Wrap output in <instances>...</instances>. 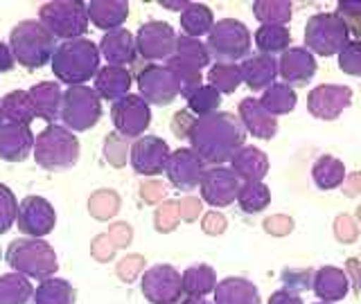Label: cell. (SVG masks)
<instances>
[{
    "label": "cell",
    "instance_id": "cell-19",
    "mask_svg": "<svg viewBox=\"0 0 361 304\" xmlns=\"http://www.w3.org/2000/svg\"><path fill=\"white\" fill-rule=\"evenodd\" d=\"M99 54L106 59V65H129L135 59V54H138V50H135V37L124 27L106 32L99 41Z\"/></svg>",
    "mask_w": 361,
    "mask_h": 304
},
{
    "label": "cell",
    "instance_id": "cell-31",
    "mask_svg": "<svg viewBox=\"0 0 361 304\" xmlns=\"http://www.w3.org/2000/svg\"><path fill=\"white\" fill-rule=\"evenodd\" d=\"M34 300V289L25 275L9 273L0 277V304H30Z\"/></svg>",
    "mask_w": 361,
    "mask_h": 304
},
{
    "label": "cell",
    "instance_id": "cell-46",
    "mask_svg": "<svg viewBox=\"0 0 361 304\" xmlns=\"http://www.w3.org/2000/svg\"><path fill=\"white\" fill-rule=\"evenodd\" d=\"M14 63L16 59H14V54H11L9 45L0 43V72H9L11 68H14Z\"/></svg>",
    "mask_w": 361,
    "mask_h": 304
},
{
    "label": "cell",
    "instance_id": "cell-38",
    "mask_svg": "<svg viewBox=\"0 0 361 304\" xmlns=\"http://www.w3.org/2000/svg\"><path fill=\"white\" fill-rule=\"evenodd\" d=\"M188 104L190 108L197 113V115L206 118V115H212L214 108H217L221 104V93L217 88L212 86H199L195 93L188 95Z\"/></svg>",
    "mask_w": 361,
    "mask_h": 304
},
{
    "label": "cell",
    "instance_id": "cell-18",
    "mask_svg": "<svg viewBox=\"0 0 361 304\" xmlns=\"http://www.w3.org/2000/svg\"><path fill=\"white\" fill-rule=\"evenodd\" d=\"M210 63V54L206 43H201V39H190V37H176V48L174 54L167 59V68L172 70H190L199 72L201 68H206Z\"/></svg>",
    "mask_w": 361,
    "mask_h": 304
},
{
    "label": "cell",
    "instance_id": "cell-24",
    "mask_svg": "<svg viewBox=\"0 0 361 304\" xmlns=\"http://www.w3.org/2000/svg\"><path fill=\"white\" fill-rule=\"evenodd\" d=\"M129 88H131V75L127 68H116V65L99 68V72L95 77V93L102 99H109L116 104V101L129 95Z\"/></svg>",
    "mask_w": 361,
    "mask_h": 304
},
{
    "label": "cell",
    "instance_id": "cell-48",
    "mask_svg": "<svg viewBox=\"0 0 361 304\" xmlns=\"http://www.w3.org/2000/svg\"><path fill=\"white\" fill-rule=\"evenodd\" d=\"M161 5H163L165 9H174V11H180V14H183V11L190 7V0H180V3H167V0L163 3V0H161Z\"/></svg>",
    "mask_w": 361,
    "mask_h": 304
},
{
    "label": "cell",
    "instance_id": "cell-30",
    "mask_svg": "<svg viewBox=\"0 0 361 304\" xmlns=\"http://www.w3.org/2000/svg\"><path fill=\"white\" fill-rule=\"evenodd\" d=\"M314 291H316V296H319L321 300H327V302L341 300L348 293L345 275L341 273V270H336V268H323V270L316 273Z\"/></svg>",
    "mask_w": 361,
    "mask_h": 304
},
{
    "label": "cell",
    "instance_id": "cell-12",
    "mask_svg": "<svg viewBox=\"0 0 361 304\" xmlns=\"http://www.w3.org/2000/svg\"><path fill=\"white\" fill-rule=\"evenodd\" d=\"M111 118L120 135H124V138H138L149 127L152 110L140 95H127L113 104Z\"/></svg>",
    "mask_w": 361,
    "mask_h": 304
},
{
    "label": "cell",
    "instance_id": "cell-40",
    "mask_svg": "<svg viewBox=\"0 0 361 304\" xmlns=\"http://www.w3.org/2000/svg\"><path fill=\"white\" fill-rule=\"evenodd\" d=\"M214 286V277L212 270L208 266H192L190 270H185L183 275V289L190 293V296H206L208 291H212Z\"/></svg>",
    "mask_w": 361,
    "mask_h": 304
},
{
    "label": "cell",
    "instance_id": "cell-37",
    "mask_svg": "<svg viewBox=\"0 0 361 304\" xmlns=\"http://www.w3.org/2000/svg\"><path fill=\"white\" fill-rule=\"evenodd\" d=\"M210 86L217 88L219 93H233L237 86L242 84V72L240 65H228V63H214L212 70L208 72Z\"/></svg>",
    "mask_w": 361,
    "mask_h": 304
},
{
    "label": "cell",
    "instance_id": "cell-32",
    "mask_svg": "<svg viewBox=\"0 0 361 304\" xmlns=\"http://www.w3.org/2000/svg\"><path fill=\"white\" fill-rule=\"evenodd\" d=\"M253 39H255V45H257L259 52L274 56L276 52L289 50L291 34L287 27H282V25H262V27H257Z\"/></svg>",
    "mask_w": 361,
    "mask_h": 304
},
{
    "label": "cell",
    "instance_id": "cell-43",
    "mask_svg": "<svg viewBox=\"0 0 361 304\" xmlns=\"http://www.w3.org/2000/svg\"><path fill=\"white\" fill-rule=\"evenodd\" d=\"M16 214H18V203L16 196L11 194V189L0 185V234L7 232L11 225L16 221Z\"/></svg>",
    "mask_w": 361,
    "mask_h": 304
},
{
    "label": "cell",
    "instance_id": "cell-35",
    "mask_svg": "<svg viewBox=\"0 0 361 304\" xmlns=\"http://www.w3.org/2000/svg\"><path fill=\"white\" fill-rule=\"evenodd\" d=\"M233 167L237 169V174L244 176V180L255 183L267 172V156L251 146H244L240 153L233 156Z\"/></svg>",
    "mask_w": 361,
    "mask_h": 304
},
{
    "label": "cell",
    "instance_id": "cell-11",
    "mask_svg": "<svg viewBox=\"0 0 361 304\" xmlns=\"http://www.w3.org/2000/svg\"><path fill=\"white\" fill-rule=\"evenodd\" d=\"M138 90L147 104H169L180 95V84L167 65H147L138 75Z\"/></svg>",
    "mask_w": 361,
    "mask_h": 304
},
{
    "label": "cell",
    "instance_id": "cell-34",
    "mask_svg": "<svg viewBox=\"0 0 361 304\" xmlns=\"http://www.w3.org/2000/svg\"><path fill=\"white\" fill-rule=\"evenodd\" d=\"M37 304H75V289L66 279H43L34 291Z\"/></svg>",
    "mask_w": 361,
    "mask_h": 304
},
{
    "label": "cell",
    "instance_id": "cell-50",
    "mask_svg": "<svg viewBox=\"0 0 361 304\" xmlns=\"http://www.w3.org/2000/svg\"><path fill=\"white\" fill-rule=\"evenodd\" d=\"M185 304H206L203 300H190V302H185Z\"/></svg>",
    "mask_w": 361,
    "mask_h": 304
},
{
    "label": "cell",
    "instance_id": "cell-6",
    "mask_svg": "<svg viewBox=\"0 0 361 304\" xmlns=\"http://www.w3.org/2000/svg\"><path fill=\"white\" fill-rule=\"evenodd\" d=\"M34 156L43 169L50 172H61L77 163L79 158V142L66 127L50 124L37 140H34Z\"/></svg>",
    "mask_w": 361,
    "mask_h": 304
},
{
    "label": "cell",
    "instance_id": "cell-23",
    "mask_svg": "<svg viewBox=\"0 0 361 304\" xmlns=\"http://www.w3.org/2000/svg\"><path fill=\"white\" fill-rule=\"evenodd\" d=\"M88 23H93L95 27L113 32L120 30L122 23L129 16V3L127 0H90L86 3Z\"/></svg>",
    "mask_w": 361,
    "mask_h": 304
},
{
    "label": "cell",
    "instance_id": "cell-47",
    "mask_svg": "<svg viewBox=\"0 0 361 304\" xmlns=\"http://www.w3.org/2000/svg\"><path fill=\"white\" fill-rule=\"evenodd\" d=\"M269 304H302L296 296H291V293H287V291H280V293H276L274 298H271V302Z\"/></svg>",
    "mask_w": 361,
    "mask_h": 304
},
{
    "label": "cell",
    "instance_id": "cell-36",
    "mask_svg": "<svg viewBox=\"0 0 361 304\" xmlns=\"http://www.w3.org/2000/svg\"><path fill=\"white\" fill-rule=\"evenodd\" d=\"M259 104L264 106L267 113H271V115L276 118V115H282V113L293 110V106H296V93H293V88L287 84H274L264 90Z\"/></svg>",
    "mask_w": 361,
    "mask_h": 304
},
{
    "label": "cell",
    "instance_id": "cell-28",
    "mask_svg": "<svg viewBox=\"0 0 361 304\" xmlns=\"http://www.w3.org/2000/svg\"><path fill=\"white\" fill-rule=\"evenodd\" d=\"M212 27H214V14H212V9L203 3H190V7L180 14L183 37L201 39L203 34H210Z\"/></svg>",
    "mask_w": 361,
    "mask_h": 304
},
{
    "label": "cell",
    "instance_id": "cell-5",
    "mask_svg": "<svg viewBox=\"0 0 361 304\" xmlns=\"http://www.w3.org/2000/svg\"><path fill=\"white\" fill-rule=\"evenodd\" d=\"M39 23L48 30L54 39L75 41L84 39L88 30V14L86 3H73V0H56V3H45L39 9Z\"/></svg>",
    "mask_w": 361,
    "mask_h": 304
},
{
    "label": "cell",
    "instance_id": "cell-13",
    "mask_svg": "<svg viewBox=\"0 0 361 304\" xmlns=\"http://www.w3.org/2000/svg\"><path fill=\"white\" fill-rule=\"evenodd\" d=\"M20 232H25L32 239H39L54 230V208L41 196H25L18 203L16 214Z\"/></svg>",
    "mask_w": 361,
    "mask_h": 304
},
{
    "label": "cell",
    "instance_id": "cell-4",
    "mask_svg": "<svg viewBox=\"0 0 361 304\" xmlns=\"http://www.w3.org/2000/svg\"><path fill=\"white\" fill-rule=\"evenodd\" d=\"M251 43H253L251 32H248L244 23L235 18H224L214 23V27L210 30L206 48H208L210 59H214L217 63L235 65V61L248 56Z\"/></svg>",
    "mask_w": 361,
    "mask_h": 304
},
{
    "label": "cell",
    "instance_id": "cell-27",
    "mask_svg": "<svg viewBox=\"0 0 361 304\" xmlns=\"http://www.w3.org/2000/svg\"><path fill=\"white\" fill-rule=\"evenodd\" d=\"M30 97L34 101V108H37V118L54 122L56 118L61 115V99H63V93H61L59 84L41 82L39 86H34L30 90Z\"/></svg>",
    "mask_w": 361,
    "mask_h": 304
},
{
    "label": "cell",
    "instance_id": "cell-22",
    "mask_svg": "<svg viewBox=\"0 0 361 304\" xmlns=\"http://www.w3.org/2000/svg\"><path fill=\"white\" fill-rule=\"evenodd\" d=\"M350 88L345 86H319L310 95V110L316 118L332 120L350 104Z\"/></svg>",
    "mask_w": 361,
    "mask_h": 304
},
{
    "label": "cell",
    "instance_id": "cell-45",
    "mask_svg": "<svg viewBox=\"0 0 361 304\" xmlns=\"http://www.w3.org/2000/svg\"><path fill=\"white\" fill-rule=\"evenodd\" d=\"M338 9V16L343 20L348 18H361V3H350V0H341V3L336 5Z\"/></svg>",
    "mask_w": 361,
    "mask_h": 304
},
{
    "label": "cell",
    "instance_id": "cell-21",
    "mask_svg": "<svg viewBox=\"0 0 361 304\" xmlns=\"http://www.w3.org/2000/svg\"><path fill=\"white\" fill-rule=\"evenodd\" d=\"M34 146V135L27 124L7 122L0 129V156L9 163H20L30 156Z\"/></svg>",
    "mask_w": 361,
    "mask_h": 304
},
{
    "label": "cell",
    "instance_id": "cell-3",
    "mask_svg": "<svg viewBox=\"0 0 361 304\" xmlns=\"http://www.w3.org/2000/svg\"><path fill=\"white\" fill-rule=\"evenodd\" d=\"M9 50L16 63L27 70H39L52 61L56 52V39L39 20H23L9 34Z\"/></svg>",
    "mask_w": 361,
    "mask_h": 304
},
{
    "label": "cell",
    "instance_id": "cell-33",
    "mask_svg": "<svg viewBox=\"0 0 361 304\" xmlns=\"http://www.w3.org/2000/svg\"><path fill=\"white\" fill-rule=\"evenodd\" d=\"M0 106L5 110L7 122H16V124H30L34 118H37V108H34V101L30 97V93H23V90H16V93H9Z\"/></svg>",
    "mask_w": 361,
    "mask_h": 304
},
{
    "label": "cell",
    "instance_id": "cell-49",
    "mask_svg": "<svg viewBox=\"0 0 361 304\" xmlns=\"http://www.w3.org/2000/svg\"><path fill=\"white\" fill-rule=\"evenodd\" d=\"M7 124V118H5V110H3V106H0V129H3Z\"/></svg>",
    "mask_w": 361,
    "mask_h": 304
},
{
    "label": "cell",
    "instance_id": "cell-16",
    "mask_svg": "<svg viewBox=\"0 0 361 304\" xmlns=\"http://www.w3.org/2000/svg\"><path fill=\"white\" fill-rule=\"evenodd\" d=\"M165 172L178 189H195L203 180V160L192 149H178L169 153Z\"/></svg>",
    "mask_w": 361,
    "mask_h": 304
},
{
    "label": "cell",
    "instance_id": "cell-20",
    "mask_svg": "<svg viewBox=\"0 0 361 304\" xmlns=\"http://www.w3.org/2000/svg\"><path fill=\"white\" fill-rule=\"evenodd\" d=\"M278 75L285 79L287 86L291 84H307L312 82V77L316 75V61L312 52L305 48H291L287 52H282L280 63H278Z\"/></svg>",
    "mask_w": 361,
    "mask_h": 304
},
{
    "label": "cell",
    "instance_id": "cell-15",
    "mask_svg": "<svg viewBox=\"0 0 361 304\" xmlns=\"http://www.w3.org/2000/svg\"><path fill=\"white\" fill-rule=\"evenodd\" d=\"M169 149L161 138L154 135H145L138 138L131 146V165L142 176H156L167 167Z\"/></svg>",
    "mask_w": 361,
    "mask_h": 304
},
{
    "label": "cell",
    "instance_id": "cell-26",
    "mask_svg": "<svg viewBox=\"0 0 361 304\" xmlns=\"http://www.w3.org/2000/svg\"><path fill=\"white\" fill-rule=\"evenodd\" d=\"M240 118L246 124V129L253 135H257V138H271L278 129L276 118L271 115V113H267L264 106L253 97L244 99L240 104Z\"/></svg>",
    "mask_w": 361,
    "mask_h": 304
},
{
    "label": "cell",
    "instance_id": "cell-41",
    "mask_svg": "<svg viewBox=\"0 0 361 304\" xmlns=\"http://www.w3.org/2000/svg\"><path fill=\"white\" fill-rule=\"evenodd\" d=\"M314 178L316 185L321 189H332L336 185H341L343 180V167L336 163V158H321L319 165L314 167Z\"/></svg>",
    "mask_w": 361,
    "mask_h": 304
},
{
    "label": "cell",
    "instance_id": "cell-8",
    "mask_svg": "<svg viewBox=\"0 0 361 304\" xmlns=\"http://www.w3.org/2000/svg\"><path fill=\"white\" fill-rule=\"evenodd\" d=\"M61 122L68 131H88L102 118V101L95 88L73 86L63 93L61 99Z\"/></svg>",
    "mask_w": 361,
    "mask_h": 304
},
{
    "label": "cell",
    "instance_id": "cell-2",
    "mask_svg": "<svg viewBox=\"0 0 361 304\" xmlns=\"http://www.w3.org/2000/svg\"><path fill=\"white\" fill-rule=\"evenodd\" d=\"M99 45L90 39L63 41L52 56V72L61 84L84 86L99 72Z\"/></svg>",
    "mask_w": 361,
    "mask_h": 304
},
{
    "label": "cell",
    "instance_id": "cell-29",
    "mask_svg": "<svg viewBox=\"0 0 361 304\" xmlns=\"http://www.w3.org/2000/svg\"><path fill=\"white\" fill-rule=\"evenodd\" d=\"M214 304H259V296L251 281L231 277L214 291Z\"/></svg>",
    "mask_w": 361,
    "mask_h": 304
},
{
    "label": "cell",
    "instance_id": "cell-1",
    "mask_svg": "<svg viewBox=\"0 0 361 304\" xmlns=\"http://www.w3.org/2000/svg\"><path fill=\"white\" fill-rule=\"evenodd\" d=\"M190 142L203 163L219 165L233 160L235 151L244 142V127L231 113H212L197 120L190 129Z\"/></svg>",
    "mask_w": 361,
    "mask_h": 304
},
{
    "label": "cell",
    "instance_id": "cell-42",
    "mask_svg": "<svg viewBox=\"0 0 361 304\" xmlns=\"http://www.w3.org/2000/svg\"><path fill=\"white\" fill-rule=\"evenodd\" d=\"M237 201H240V205L246 210V212H257L267 208L269 203V189L259 183V180H255V183H246L240 194H237Z\"/></svg>",
    "mask_w": 361,
    "mask_h": 304
},
{
    "label": "cell",
    "instance_id": "cell-39",
    "mask_svg": "<svg viewBox=\"0 0 361 304\" xmlns=\"http://www.w3.org/2000/svg\"><path fill=\"white\" fill-rule=\"evenodd\" d=\"M255 18L262 23V25H282L291 18V5L289 3H255L253 5Z\"/></svg>",
    "mask_w": 361,
    "mask_h": 304
},
{
    "label": "cell",
    "instance_id": "cell-9",
    "mask_svg": "<svg viewBox=\"0 0 361 304\" xmlns=\"http://www.w3.org/2000/svg\"><path fill=\"white\" fill-rule=\"evenodd\" d=\"M9 266L20 275L48 279L50 273L56 270V257L48 243L39 239H18L7 251Z\"/></svg>",
    "mask_w": 361,
    "mask_h": 304
},
{
    "label": "cell",
    "instance_id": "cell-44",
    "mask_svg": "<svg viewBox=\"0 0 361 304\" xmlns=\"http://www.w3.org/2000/svg\"><path fill=\"white\" fill-rule=\"evenodd\" d=\"M338 65H341V70L345 75L361 77V41H350L338 52Z\"/></svg>",
    "mask_w": 361,
    "mask_h": 304
},
{
    "label": "cell",
    "instance_id": "cell-10",
    "mask_svg": "<svg viewBox=\"0 0 361 304\" xmlns=\"http://www.w3.org/2000/svg\"><path fill=\"white\" fill-rule=\"evenodd\" d=\"M176 37L178 34H174L169 23L149 20L140 25L138 34H135V50L147 61H167L174 54Z\"/></svg>",
    "mask_w": 361,
    "mask_h": 304
},
{
    "label": "cell",
    "instance_id": "cell-7",
    "mask_svg": "<svg viewBox=\"0 0 361 304\" xmlns=\"http://www.w3.org/2000/svg\"><path fill=\"white\" fill-rule=\"evenodd\" d=\"M350 43L348 23L338 14H314L305 27V45L307 52L321 56L338 54Z\"/></svg>",
    "mask_w": 361,
    "mask_h": 304
},
{
    "label": "cell",
    "instance_id": "cell-25",
    "mask_svg": "<svg viewBox=\"0 0 361 304\" xmlns=\"http://www.w3.org/2000/svg\"><path fill=\"white\" fill-rule=\"evenodd\" d=\"M240 72H242V82H246L253 90L271 88L278 75V61L271 54L257 52L240 65Z\"/></svg>",
    "mask_w": 361,
    "mask_h": 304
},
{
    "label": "cell",
    "instance_id": "cell-14",
    "mask_svg": "<svg viewBox=\"0 0 361 304\" xmlns=\"http://www.w3.org/2000/svg\"><path fill=\"white\" fill-rule=\"evenodd\" d=\"M183 291V277L172 266H154L142 277V293L154 304H174Z\"/></svg>",
    "mask_w": 361,
    "mask_h": 304
},
{
    "label": "cell",
    "instance_id": "cell-17",
    "mask_svg": "<svg viewBox=\"0 0 361 304\" xmlns=\"http://www.w3.org/2000/svg\"><path fill=\"white\" fill-rule=\"evenodd\" d=\"M201 189H203V198L212 205H231V203L240 194V178L235 172L228 169H214L210 174H203L201 180Z\"/></svg>",
    "mask_w": 361,
    "mask_h": 304
}]
</instances>
